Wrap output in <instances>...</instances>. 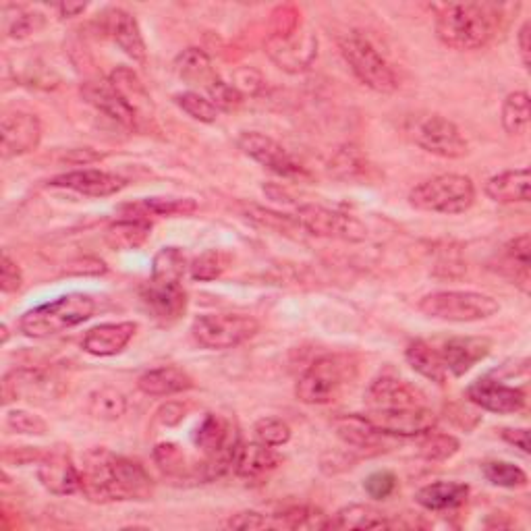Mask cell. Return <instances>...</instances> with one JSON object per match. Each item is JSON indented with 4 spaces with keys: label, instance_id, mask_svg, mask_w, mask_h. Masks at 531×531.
Returning a JSON list of instances; mask_svg holds the SVG:
<instances>
[{
    "label": "cell",
    "instance_id": "obj_3",
    "mask_svg": "<svg viewBox=\"0 0 531 531\" xmlns=\"http://www.w3.org/2000/svg\"><path fill=\"white\" fill-rule=\"evenodd\" d=\"M96 314V301L86 293H69L25 312L19 328L30 339H50L63 334Z\"/></svg>",
    "mask_w": 531,
    "mask_h": 531
},
{
    "label": "cell",
    "instance_id": "obj_22",
    "mask_svg": "<svg viewBox=\"0 0 531 531\" xmlns=\"http://www.w3.org/2000/svg\"><path fill=\"white\" fill-rule=\"evenodd\" d=\"M142 301L148 312L162 324L177 322L187 310V293L183 285H162L150 281L142 289Z\"/></svg>",
    "mask_w": 531,
    "mask_h": 531
},
{
    "label": "cell",
    "instance_id": "obj_23",
    "mask_svg": "<svg viewBox=\"0 0 531 531\" xmlns=\"http://www.w3.org/2000/svg\"><path fill=\"white\" fill-rule=\"evenodd\" d=\"M135 322H108L94 326L83 337V351L94 357H113L119 355L129 341L135 337Z\"/></svg>",
    "mask_w": 531,
    "mask_h": 531
},
{
    "label": "cell",
    "instance_id": "obj_53",
    "mask_svg": "<svg viewBox=\"0 0 531 531\" xmlns=\"http://www.w3.org/2000/svg\"><path fill=\"white\" fill-rule=\"evenodd\" d=\"M183 413H185L183 405H179V403H166L158 411L156 417H158V422L164 424V426H175V424H179L181 419H183Z\"/></svg>",
    "mask_w": 531,
    "mask_h": 531
},
{
    "label": "cell",
    "instance_id": "obj_31",
    "mask_svg": "<svg viewBox=\"0 0 531 531\" xmlns=\"http://www.w3.org/2000/svg\"><path fill=\"white\" fill-rule=\"evenodd\" d=\"M152 222L148 218L123 216L106 229V241L113 249H137L150 237Z\"/></svg>",
    "mask_w": 531,
    "mask_h": 531
},
{
    "label": "cell",
    "instance_id": "obj_52",
    "mask_svg": "<svg viewBox=\"0 0 531 531\" xmlns=\"http://www.w3.org/2000/svg\"><path fill=\"white\" fill-rule=\"evenodd\" d=\"M500 436L505 438L509 444L517 446L519 451L529 453V432L525 428H505V430H500Z\"/></svg>",
    "mask_w": 531,
    "mask_h": 531
},
{
    "label": "cell",
    "instance_id": "obj_56",
    "mask_svg": "<svg viewBox=\"0 0 531 531\" xmlns=\"http://www.w3.org/2000/svg\"><path fill=\"white\" fill-rule=\"evenodd\" d=\"M9 341V328H7V324H3V343H7Z\"/></svg>",
    "mask_w": 531,
    "mask_h": 531
},
{
    "label": "cell",
    "instance_id": "obj_25",
    "mask_svg": "<svg viewBox=\"0 0 531 531\" xmlns=\"http://www.w3.org/2000/svg\"><path fill=\"white\" fill-rule=\"evenodd\" d=\"M484 191L496 204H527L531 191L529 169H515L494 175L486 181Z\"/></svg>",
    "mask_w": 531,
    "mask_h": 531
},
{
    "label": "cell",
    "instance_id": "obj_29",
    "mask_svg": "<svg viewBox=\"0 0 531 531\" xmlns=\"http://www.w3.org/2000/svg\"><path fill=\"white\" fill-rule=\"evenodd\" d=\"M175 71L181 79L191 83V86H202L204 90H208L212 83L220 79L212 67L210 57L202 48L183 50L175 61Z\"/></svg>",
    "mask_w": 531,
    "mask_h": 531
},
{
    "label": "cell",
    "instance_id": "obj_14",
    "mask_svg": "<svg viewBox=\"0 0 531 531\" xmlns=\"http://www.w3.org/2000/svg\"><path fill=\"white\" fill-rule=\"evenodd\" d=\"M0 137H3V158H15L32 152L42 142V123L36 115L13 110L5 113L0 121Z\"/></svg>",
    "mask_w": 531,
    "mask_h": 531
},
{
    "label": "cell",
    "instance_id": "obj_34",
    "mask_svg": "<svg viewBox=\"0 0 531 531\" xmlns=\"http://www.w3.org/2000/svg\"><path fill=\"white\" fill-rule=\"evenodd\" d=\"M187 268H189V262L181 247H162L152 260L150 281L162 283V285H181Z\"/></svg>",
    "mask_w": 531,
    "mask_h": 531
},
{
    "label": "cell",
    "instance_id": "obj_24",
    "mask_svg": "<svg viewBox=\"0 0 531 531\" xmlns=\"http://www.w3.org/2000/svg\"><path fill=\"white\" fill-rule=\"evenodd\" d=\"M276 467H278V457L272 451V446L256 440L249 444H241L233 469L245 482H264Z\"/></svg>",
    "mask_w": 531,
    "mask_h": 531
},
{
    "label": "cell",
    "instance_id": "obj_37",
    "mask_svg": "<svg viewBox=\"0 0 531 531\" xmlns=\"http://www.w3.org/2000/svg\"><path fill=\"white\" fill-rule=\"evenodd\" d=\"M88 411L92 417L102 419V422H115L127 411V399L117 388H98L88 399Z\"/></svg>",
    "mask_w": 531,
    "mask_h": 531
},
{
    "label": "cell",
    "instance_id": "obj_50",
    "mask_svg": "<svg viewBox=\"0 0 531 531\" xmlns=\"http://www.w3.org/2000/svg\"><path fill=\"white\" fill-rule=\"evenodd\" d=\"M21 285H23V274L17 262H13V258L5 251L3 264H0V289H3V293H15L21 289Z\"/></svg>",
    "mask_w": 531,
    "mask_h": 531
},
{
    "label": "cell",
    "instance_id": "obj_32",
    "mask_svg": "<svg viewBox=\"0 0 531 531\" xmlns=\"http://www.w3.org/2000/svg\"><path fill=\"white\" fill-rule=\"evenodd\" d=\"M198 210L191 198H146L142 202L127 204L121 208L123 216L148 218V216H187ZM150 220V218H148Z\"/></svg>",
    "mask_w": 531,
    "mask_h": 531
},
{
    "label": "cell",
    "instance_id": "obj_27",
    "mask_svg": "<svg viewBox=\"0 0 531 531\" xmlns=\"http://www.w3.org/2000/svg\"><path fill=\"white\" fill-rule=\"evenodd\" d=\"M334 432L347 444L353 446V449L361 451H370V449H380L384 434H380L366 415H343L334 419Z\"/></svg>",
    "mask_w": 531,
    "mask_h": 531
},
{
    "label": "cell",
    "instance_id": "obj_33",
    "mask_svg": "<svg viewBox=\"0 0 531 531\" xmlns=\"http://www.w3.org/2000/svg\"><path fill=\"white\" fill-rule=\"evenodd\" d=\"M393 527L390 519L372 505L343 507L330 521V529H382Z\"/></svg>",
    "mask_w": 531,
    "mask_h": 531
},
{
    "label": "cell",
    "instance_id": "obj_49",
    "mask_svg": "<svg viewBox=\"0 0 531 531\" xmlns=\"http://www.w3.org/2000/svg\"><path fill=\"white\" fill-rule=\"evenodd\" d=\"M505 256H507V262L517 266L521 270L523 276H527L529 272V235H521V237H515L507 247H505Z\"/></svg>",
    "mask_w": 531,
    "mask_h": 531
},
{
    "label": "cell",
    "instance_id": "obj_28",
    "mask_svg": "<svg viewBox=\"0 0 531 531\" xmlns=\"http://www.w3.org/2000/svg\"><path fill=\"white\" fill-rule=\"evenodd\" d=\"M469 486L461 482H434L417 490L415 502L426 511H446L455 509L467 500Z\"/></svg>",
    "mask_w": 531,
    "mask_h": 531
},
{
    "label": "cell",
    "instance_id": "obj_19",
    "mask_svg": "<svg viewBox=\"0 0 531 531\" xmlns=\"http://www.w3.org/2000/svg\"><path fill=\"white\" fill-rule=\"evenodd\" d=\"M81 96L108 119L117 121L119 125L127 129L137 127V113L129 106V102L115 90V86L110 81H102V79L86 81L81 86Z\"/></svg>",
    "mask_w": 531,
    "mask_h": 531
},
{
    "label": "cell",
    "instance_id": "obj_1",
    "mask_svg": "<svg viewBox=\"0 0 531 531\" xmlns=\"http://www.w3.org/2000/svg\"><path fill=\"white\" fill-rule=\"evenodd\" d=\"M81 492L94 502L146 500L154 492L150 473L133 459L94 449L83 457Z\"/></svg>",
    "mask_w": 531,
    "mask_h": 531
},
{
    "label": "cell",
    "instance_id": "obj_5",
    "mask_svg": "<svg viewBox=\"0 0 531 531\" xmlns=\"http://www.w3.org/2000/svg\"><path fill=\"white\" fill-rule=\"evenodd\" d=\"M475 202V185L469 177L446 173L415 185L409 191V204L434 214H463Z\"/></svg>",
    "mask_w": 531,
    "mask_h": 531
},
{
    "label": "cell",
    "instance_id": "obj_46",
    "mask_svg": "<svg viewBox=\"0 0 531 531\" xmlns=\"http://www.w3.org/2000/svg\"><path fill=\"white\" fill-rule=\"evenodd\" d=\"M7 426L17 434H27V436H44L48 432V426L42 417L21 409L7 413Z\"/></svg>",
    "mask_w": 531,
    "mask_h": 531
},
{
    "label": "cell",
    "instance_id": "obj_11",
    "mask_svg": "<svg viewBox=\"0 0 531 531\" xmlns=\"http://www.w3.org/2000/svg\"><path fill=\"white\" fill-rule=\"evenodd\" d=\"M239 150L262 164L264 169L272 171L274 175H281L285 179H303L307 171L303 166L276 142V139L260 133V131H245L239 137Z\"/></svg>",
    "mask_w": 531,
    "mask_h": 531
},
{
    "label": "cell",
    "instance_id": "obj_17",
    "mask_svg": "<svg viewBox=\"0 0 531 531\" xmlns=\"http://www.w3.org/2000/svg\"><path fill=\"white\" fill-rule=\"evenodd\" d=\"M426 397L422 390L411 386L407 380L395 376H380L376 378L368 393L366 405L370 409H407V407H424Z\"/></svg>",
    "mask_w": 531,
    "mask_h": 531
},
{
    "label": "cell",
    "instance_id": "obj_4",
    "mask_svg": "<svg viewBox=\"0 0 531 531\" xmlns=\"http://www.w3.org/2000/svg\"><path fill=\"white\" fill-rule=\"evenodd\" d=\"M353 357L330 353L318 357L297 380L295 395L305 405H328L337 401L347 384L355 378Z\"/></svg>",
    "mask_w": 531,
    "mask_h": 531
},
{
    "label": "cell",
    "instance_id": "obj_10",
    "mask_svg": "<svg viewBox=\"0 0 531 531\" xmlns=\"http://www.w3.org/2000/svg\"><path fill=\"white\" fill-rule=\"evenodd\" d=\"M411 137L424 152L440 158L457 160L469 152L467 139L461 135L459 127L440 115H430L415 121Z\"/></svg>",
    "mask_w": 531,
    "mask_h": 531
},
{
    "label": "cell",
    "instance_id": "obj_26",
    "mask_svg": "<svg viewBox=\"0 0 531 531\" xmlns=\"http://www.w3.org/2000/svg\"><path fill=\"white\" fill-rule=\"evenodd\" d=\"M193 386H195L193 378L177 366H162L156 370H148L137 380V388L150 397L179 395L185 393V390H191Z\"/></svg>",
    "mask_w": 531,
    "mask_h": 531
},
{
    "label": "cell",
    "instance_id": "obj_7",
    "mask_svg": "<svg viewBox=\"0 0 531 531\" xmlns=\"http://www.w3.org/2000/svg\"><path fill=\"white\" fill-rule=\"evenodd\" d=\"M419 310L442 322H480L498 314L494 297L475 291H438L419 301Z\"/></svg>",
    "mask_w": 531,
    "mask_h": 531
},
{
    "label": "cell",
    "instance_id": "obj_43",
    "mask_svg": "<svg viewBox=\"0 0 531 531\" xmlns=\"http://www.w3.org/2000/svg\"><path fill=\"white\" fill-rule=\"evenodd\" d=\"M154 459H156L158 467L166 475H171V478H183V475H189V473L193 475V471L187 467L185 453L179 449L177 444H173V442H160V444H156Z\"/></svg>",
    "mask_w": 531,
    "mask_h": 531
},
{
    "label": "cell",
    "instance_id": "obj_18",
    "mask_svg": "<svg viewBox=\"0 0 531 531\" xmlns=\"http://www.w3.org/2000/svg\"><path fill=\"white\" fill-rule=\"evenodd\" d=\"M38 480L50 494L57 496H69L81 490V471L65 451L42 455L38 461Z\"/></svg>",
    "mask_w": 531,
    "mask_h": 531
},
{
    "label": "cell",
    "instance_id": "obj_2",
    "mask_svg": "<svg viewBox=\"0 0 531 531\" xmlns=\"http://www.w3.org/2000/svg\"><path fill=\"white\" fill-rule=\"evenodd\" d=\"M505 9L494 3L436 5V36L453 50H480L496 38Z\"/></svg>",
    "mask_w": 531,
    "mask_h": 531
},
{
    "label": "cell",
    "instance_id": "obj_8",
    "mask_svg": "<svg viewBox=\"0 0 531 531\" xmlns=\"http://www.w3.org/2000/svg\"><path fill=\"white\" fill-rule=\"evenodd\" d=\"M260 322L243 314H206L191 324V337L200 347L210 351L235 349L256 337Z\"/></svg>",
    "mask_w": 531,
    "mask_h": 531
},
{
    "label": "cell",
    "instance_id": "obj_30",
    "mask_svg": "<svg viewBox=\"0 0 531 531\" xmlns=\"http://www.w3.org/2000/svg\"><path fill=\"white\" fill-rule=\"evenodd\" d=\"M405 357L409 361V366L419 376H424V378H428L430 382H436V384H444L446 382V374H449V370H446V366H444L440 351L434 349L430 343H426L422 339L409 343V347L405 351Z\"/></svg>",
    "mask_w": 531,
    "mask_h": 531
},
{
    "label": "cell",
    "instance_id": "obj_54",
    "mask_svg": "<svg viewBox=\"0 0 531 531\" xmlns=\"http://www.w3.org/2000/svg\"><path fill=\"white\" fill-rule=\"evenodd\" d=\"M531 32V23L525 21L521 25V30L517 34V44H519V54H521V61H523V67L529 69V34Z\"/></svg>",
    "mask_w": 531,
    "mask_h": 531
},
{
    "label": "cell",
    "instance_id": "obj_13",
    "mask_svg": "<svg viewBox=\"0 0 531 531\" xmlns=\"http://www.w3.org/2000/svg\"><path fill=\"white\" fill-rule=\"evenodd\" d=\"M366 417L384 436L413 438L436 428V415L426 405L407 409H370Z\"/></svg>",
    "mask_w": 531,
    "mask_h": 531
},
{
    "label": "cell",
    "instance_id": "obj_9",
    "mask_svg": "<svg viewBox=\"0 0 531 531\" xmlns=\"http://www.w3.org/2000/svg\"><path fill=\"white\" fill-rule=\"evenodd\" d=\"M297 225L316 237H326V239H341V241H351L359 243L366 241L368 229L361 220L355 216H349L345 212L330 210L324 206L316 204H305L297 208Z\"/></svg>",
    "mask_w": 531,
    "mask_h": 531
},
{
    "label": "cell",
    "instance_id": "obj_45",
    "mask_svg": "<svg viewBox=\"0 0 531 531\" xmlns=\"http://www.w3.org/2000/svg\"><path fill=\"white\" fill-rule=\"evenodd\" d=\"M5 17H7V25H5L7 36L17 38V40L38 32L44 23L42 15L25 11L23 7H15V17H9V15Z\"/></svg>",
    "mask_w": 531,
    "mask_h": 531
},
{
    "label": "cell",
    "instance_id": "obj_51",
    "mask_svg": "<svg viewBox=\"0 0 531 531\" xmlns=\"http://www.w3.org/2000/svg\"><path fill=\"white\" fill-rule=\"evenodd\" d=\"M227 525L233 529H264V527H272V521L262 513L243 511V513L233 515Z\"/></svg>",
    "mask_w": 531,
    "mask_h": 531
},
{
    "label": "cell",
    "instance_id": "obj_40",
    "mask_svg": "<svg viewBox=\"0 0 531 531\" xmlns=\"http://www.w3.org/2000/svg\"><path fill=\"white\" fill-rule=\"evenodd\" d=\"M461 449V444L455 436L451 434H436V432H426L422 434V440L417 444L419 457H424L426 461H449L455 457Z\"/></svg>",
    "mask_w": 531,
    "mask_h": 531
},
{
    "label": "cell",
    "instance_id": "obj_36",
    "mask_svg": "<svg viewBox=\"0 0 531 531\" xmlns=\"http://www.w3.org/2000/svg\"><path fill=\"white\" fill-rule=\"evenodd\" d=\"M272 527L285 529H330V517L316 507H289L283 513L272 515Z\"/></svg>",
    "mask_w": 531,
    "mask_h": 531
},
{
    "label": "cell",
    "instance_id": "obj_12",
    "mask_svg": "<svg viewBox=\"0 0 531 531\" xmlns=\"http://www.w3.org/2000/svg\"><path fill=\"white\" fill-rule=\"evenodd\" d=\"M266 54L272 63L287 73H303L318 57V38L307 30H295L287 36H270Z\"/></svg>",
    "mask_w": 531,
    "mask_h": 531
},
{
    "label": "cell",
    "instance_id": "obj_21",
    "mask_svg": "<svg viewBox=\"0 0 531 531\" xmlns=\"http://www.w3.org/2000/svg\"><path fill=\"white\" fill-rule=\"evenodd\" d=\"M492 351V341L486 337H455L442 345V361L453 376H465L475 363L486 359Z\"/></svg>",
    "mask_w": 531,
    "mask_h": 531
},
{
    "label": "cell",
    "instance_id": "obj_6",
    "mask_svg": "<svg viewBox=\"0 0 531 531\" xmlns=\"http://www.w3.org/2000/svg\"><path fill=\"white\" fill-rule=\"evenodd\" d=\"M339 48L349 69L363 86L378 94H393L399 88V79L393 67L366 36H361L359 32L345 34L339 40Z\"/></svg>",
    "mask_w": 531,
    "mask_h": 531
},
{
    "label": "cell",
    "instance_id": "obj_48",
    "mask_svg": "<svg viewBox=\"0 0 531 531\" xmlns=\"http://www.w3.org/2000/svg\"><path fill=\"white\" fill-rule=\"evenodd\" d=\"M206 92H208V98L212 100V104L218 110H235L243 102V94L233 86V83H227V81H222V79L212 83V86Z\"/></svg>",
    "mask_w": 531,
    "mask_h": 531
},
{
    "label": "cell",
    "instance_id": "obj_35",
    "mask_svg": "<svg viewBox=\"0 0 531 531\" xmlns=\"http://www.w3.org/2000/svg\"><path fill=\"white\" fill-rule=\"evenodd\" d=\"M108 81L113 83L115 90L129 102V106L135 110L137 117L142 110H148L152 104H150V94L146 92L144 83L139 81V77L127 69V67H119L115 69L113 73H110Z\"/></svg>",
    "mask_w": 531,
    "mask_h": 531
},
{
    "label": "cell",
    "instance_id": "obj_47",
    "mask_svg": "<svg viewBox=\"0 0 531 531\" xmlns=\"http://www.w3.org/2000/svg\"><path fill=\"white\" fill-rule=\"evenodd\" d=\"M397 486L399 482L393 471H376L368 475L366 482H363V490H366V494L374 500H384L388 496H393Z\"/></svg>",
    "mask_w": 531,
    "mask_h": 531
},
{
    "label": "cell",
    "instance_id": "obj_44",
    "mask_svg": "<svg viewBox=\"0 0 531 531\" xmlns=\"http://www.w3.org/2000/svg\"><path fill=\"white\" fill-rule=\"evenodd\" d=\"M256 440L268 446H283L291 440V428L287 422L278 417H262L260 422L254 426Z\"/></svg>",
    "mask_w": 531,
    "mask_h": 531
},
{
    "label": "cell",
    "instance_id": "obj_20",
    "mask_svg": "<svg viewBox=\"0 0 531 531\" xmlns=\"http://www.w3.org/2000/svg\"><path fill=\"white\" fill-rule=\"evenodd\" d=\"M50 185L71 189L75 193L88 195V198H108V195L123 191L127 187V181L119 175L106 173V171L81 169V171H71V173L54 177Z\"/></svg>",
    "mask_w": 531,
    "mask_h": 531
},
{
    "label": "cell",
    "instance_id": "obj_38",
    "mask_svg": "<svg viewBox=\"0 0 531 531\" xmlns=\"http://www.w3.org/2000/svg\"><path fill=\"white\" fill-rule=\"evenodd\" d=\"M502 127L509 135H521L529 127V94L513 92L502 104Z\"/></svg>",
    "mask_w": 531,
    "mask_h": 531
},
{
    "label": "cell",
    "instance_id": "obj_16",
    "mask_svg": "<svg viewBox=\"0 0 531 531\" xmlns=\"http://www.w3.org/2000/svg\"><path fill=\"white\" fill-rule=\"evenodd\" d=\"M467 399L473 405L498 415H511L525 407V393L521 388L500 384L498 380L492 378L475 380L467 388Z\"/></svg>",
    "mask_w": 531,
    "mask_h": 531
},
{
    "label": "cell",
    "instance_id": "obj_42",
    "mask_svg": "<svg viewBox=\"0 0 531 531\" xmlns=\"http://www.w3.org/2000/svg\"><path fill=\"white\" fill-rule=\"evenodd\" d=\"M175 104L183 110L185 115H189L193 121H200V123H214L218 119V113H220L210 98H206L198 92L177 94Z\"/></svg>",
    "mask_w": 531,
    "mask_h": 531
},
{
    "label": "cell",
    "instance_id": "obj_39",
    "mask_svg": "<svg viewBox=\"0 0 531 531\" xmlns=\"http://www.w3.org/2000/svg\"><path fill=\"white\" fill-rule=\"evenodd\" d=\"M229 264H231V258L229 254H225V251L208 249L189 264V274L193 281L208 283V281H216V278L225 274Z\"/></svg>",
    "mask_w": 531,
    "mask_h": 531
},
{
    "label": "cell",
    "instance_id": "obj_41",
    "mask_svg": "<svg viewBox=\"0 0 531 531\" xmlns=\"http://www.w3.org/2000/svg\"><path fill=\"white\" fill-rule=\"evenodd\" d=\"M484 478L498 488H523L527 486V473L509 461H488L482 465Z\"/></svg>",
    "mask_w": 531,
    "mask_h": 531
},
{
    "label": "cell",
    "instance_id": "obj_15",
    "mask_svg": "<svg viewBox=\"0 0 531 531\" xmlns=\"http://www.w3.org/2000/svg\"><path fill=\"white\" fill-rule=\"evenodd\" d=\"M102 27L108 38L113 40L129 59H133L139 65H146L148 48L142 30H139V25L131 13L117 7L106 9L102 15Z\"/></svg>",
    "mask_w": 531,
    "mask_h": 531
},
{
    "label": "cell",
    "instance_id": "obj_55",
    "mask_svg": "<svg viewBox=\"0 0 531 531\" xmlns=\"http://www.w3.org/2000/svg\"><path fill=\"white\" fill-rule=\"evenodd\" d=\"M86 9H88L86 5H71V3L57 7V11L61 13V17H77L81 13H86Z\"/></svg>",
    "mask_w": 531,
    "mask_h": 531
}]
</instances>
